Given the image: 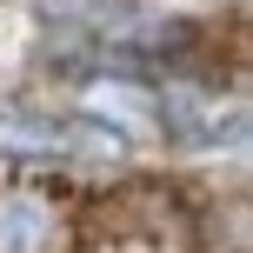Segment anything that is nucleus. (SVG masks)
Wrapping results in <instances>:
<instances>
[{"mask_svg": "<svg viewBox=\"0 0 253 253\" xmlns=\"http://www.w3.org/2000/svg\"><path fill=\"white\" fill-rule=\"evenodd\" d=\"M114 153L120 140L100 133L87 120H34V114H7L0 120V153Z\"/></svg>", "mask_w": 253, "mask_h": 253, "instance_id": "1", "label": "nucleus"}, {"mask_svg": "<svg viewBox=\"0 0 253 253\" xmlns=\"http://www.w3.org/2000/svg\"><path fill=\"white\" fill-rule=\"evenodd\" d=\"M160 126L180 140V147H220V133H240V107H220L213 93L173 87L160 107Z\"/></svg>", "mask_w": 253, "mask_h": 253, "instance_id": "3", "label": "nucleus"}, {"mask_svg": "<svg viewBox=\"0 0 253 253\" xmlns=\"http://www.w3.org/2000/svg\"><path fill=\"white\" fill-rule=\"evenodd\" d=\"M60 247V207L40 187L0 193V253H53Z\"/></svg>", "mask_w": 253, "mask_h": 253, "instance_id": "2", "label": "nucleus"}]
</instances>
